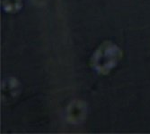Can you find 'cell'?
<instances>
[{
	"label": "cell",
	"mask_w": 150,
	"mask_h": 134,
	"mask_svg": "<svg viewBox=\"0 0 150 134\" xmlns=\"http://www.w3.org/2000/svg\"><path fill=\"white\" fill-rule=\"evenodd\" d=\"M86 115V106L84 102L73 101L67 111V118L72 124H80Z\"/></svg>",
	"instance_id": "7a4b0ae2"
},
{
	"label": "cell",
	"mask_w": 150,
	"mask_h": 134,
	"mask_svg": "<svg viewBox=\"0 0 150 134\" xmlns=\"http://www.w3.org/2000/svg\"><path fill=\"white\" fill-rule=\"evenodd\" d=\"M2 6L6 12L16 13L22 7V0H2Z\"/></svg>",
	"instance_id": "3957f363"
},
{
	"label": "cell",
	"mask_w": 150,
	"mask_h": 134,
	"mask_svg": "<svg viewBox=\"0 0 150 134\" xmlns=\"http://www.w3.org/2000/svg\"><path fill=\"white\" fill-rule=\"evenodd\" d=\"M121 56V50L114 43L105 41L94 51L91 66L101 74H108L117 65Z\"/></svg>",
	"instance_id": "6da1fadb"
}]
</instances>
